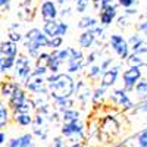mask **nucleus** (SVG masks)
I'll return each mask as SVG.
<instances>
[{
	"mask_svg": "<svg viewBox=\"0 0 147 147\" xmlns=\"http://www.w3.org/2000/svg\"><path fill=\"white\" fill-rule=\"evenodd\" d=\"M75 97H77V102L81 106H85L88 103V100H91L93 90L90 88V85L84 80H78L75 82Z\"/></svg>",
	"mask_w": 147,
	"mask_h": 147,
	"instance_id": "9b49d317",
	"label": "nucleus"
},
{
	"mask_svg": "<svg viewBox=\"0 0 147 147\" xmlns=\"http://www.w3.org/2000/svg\"><path fill=\"white\" fill-rule=\"evenodd\" d=\"M32 63H31V57L27 53H19L16 56L15 60V77L21 81V82H25L27 78L32 74Z\"/></svg>",
	"mask_w": 147,
	"mask_h": 147,
	"instance_id": "39448f33",
	"label": "nucleus"
},
{
	"mask_svg": "<svg viewBox=\"0 0 147 147\" xmlns=\"http://www.w3.org/2000/svg\"><path fill=\"white\" fill-rule=\"evenodd\" d=\"M103 72H105V71L100 68V65L94 63V65L88 66V71L85 72V78L90 80V81H94V82H96V81H100Z\"/></svg>",
	"mask_w": 147,
	"mask_h": 147,
	"instance_id": "393cba45",
	"label": "nucleus"
},
{
	"mask_svg": "<svg viewBox=\"0 0 147 147\" xmlns=\"http://www.w3.org/2000/svg\"><path fill=\"white\" fill-rule=\"evenodd\" d=\"M60 118H62L63 122H75V121L81 119V113H80L78 109L69 107V109L63 110V112H60Z\"/></svg>",
	"mask_w": 147,
	"mask_h": 147,
	"instance_id": "b1692460",
	"label": "nucleus"
},
{
	"mask_svg": "<svg viewBox=\"0 0 147 147\" xmlns=\"http://www.w3.org/2000/svg\"><path fill=\"white\" fill-rule=\"evenodd\" d=\"M65 137L63 136H59L53 138V147H65Z\"/></svg>",
	"mask_w": 147,
	"mask_h": 147,
	"instance_id": "3c124183",
	"label": "nucleus"
},
{
	"mask_svg": "<svg viewBox=\"0 0 147 147\" xmlns=\"http://www.w3.org/2000/svg\"><path fill=\"white\" fill-rule=\"evenodd\" d=\"M38 13L43 21H52L57 19L59 16V9L56 0H43L38 6Z\"/></svg>",
	"mask_w": 147,
	"mask_h": 147,
	"instance_id": "9d476101",
	"label": "nucleus"
},
{
	"mask_svg": "<svg viewBox=\"0 0 147 147\" xmlns=\"http://www.w3.org/2000/svg\"><path fill=\"white\" fill-rule=\"evenodd\" d=\"M24 40H28V41H32L35 43L37 46H38L41 50H44V49H49V43H50V38L46 35V32L41 30V28H30L25 35H24Z\"/></svg>",
	"mask_w": 147,
	"mask_h": 147,
	"instance_id": "6e6552de",
	"label": "nucleus"
},
{
	"mask_svg": "<svg viewBox=\"0 0 147 147\" xmlns=\"http://www.w3.org/2000/svg\"><path fill=\"white\" fill-rule=\"evenodd\" d=\"M46 118L47 116H44V115H41V113H35V116H34V127H37V128H41L44 124H46Z\"/></svg>",
	"mask_w": 147,
	"mask_h": 147,
	"instance_id": "37998d69",
	"label": "nucleus"
},
{
	"mask_svg": "<svg viewBox=\"0 0 147 147\" xmlns=\"http://www.w3.org/2000/svg\"><path fill=\"white\" fill-rule=\"evenodd\" d=\"M27 99H30L27 90L24 87H21V85H18V87L15 88V91L12 93V96L7 99V106H9L10 110H15L18 106H21Z\"/></svg>",
	"mask_w": 147,
	"mask_h": 147,
	"instance_id": "4468645a",
	"label": "nucleus"
},
{
	"mask_svg": "<svg viewBox=\"0 0 147 147\" xmlns=\"http://www.w3.org/2000/svg\"><path fill=\"white\" fill-rule=\"evenodd\" d=\"M18 85H19V82H16L15 80H12V78L3 80L2 82H0V94H2V97L3 99H9Z\"/></svg>",
	"mask_w": 147,
	"mask_h": 147,
	"instance_id": "aec40b11",
	"label": "nucleus"
},
{
	"mask_svg": "<svg viewBox=\"0 0 147 147\" xmlns=\"http://www.w3.org/2000/svg\"><path fill=\"white\" fill-rule=\"evenodd\" d=\"M90 3H91V0H74V7H75V12H77V13L84 15L85 12H87Z\"/></svg>",
	"mask_w": 147,
	"mask_h": 147,
	"instance_id": "72a5a7b5",
	"label": "nucleus"
},
{
	"mask_svg": "<svg viewBox=\"0 0 147 147\" xmlns=\"http://www.w3.org/2000/svg\"><path fill=\"white\" fill-rule=\"evenodd\" d=\"M109 102L115 105L116 107H119L124 112H131L136 107V103L132 102V99L129 97V93L122 87V88H115L109 96Z\"/></svg>",
	"mask_w": 147,
	"mask_h": 147,
	"instance_id": "20e7f679",
	"label": "nucleus"
},
{
	"mask_svg": "<svg viewBox=\"0 0 147 147\" xmlns=\"http://www.w3.org/2000/svg\"><path fill=\"white\" fill-rule=\"evenodd\" d=\"M113 147H128V140H124V141H118L113 144Z\"/></svg>",
	"mask_w": 147,
	"mask_h": 147,
	"instance_id": "6e6d98bb",
	"label": "nucleus"
},
{
	"mask_svg": "<svg viewBox=\"0 0 147 147\" xmlns=\"http://www.w3.org/2000/svg\"><path fill=\"white\" fill-rule=\"evenodd\" d=\"M55 103V109L59 110V112H63V110L69 109V107H74L75 105V99L74 97H68V99H57V100H53Z\"/></svg>",
	"mask_w": 147,
	"mask_h": 147,
	"instance_id": "cd10ccee",
	"label": "nucleus"
},
{
	"mask_svg": "<svg viewBox=\"0 0 147 147\" xmlns=\"http://www.w3.org/2000/svg\"><path fill=\"white\" fill-rule=\"evenodd\" d=\"M106 94H107V88H105V87H102V85H97V87L93 90V97H91V102L96 105V103H99V102H102L105 97H106Z\"/></svg>",
	"mask_w": 147,
	"mask_h": 147,
	"instance_id": "2f4dec72",
	"label": "nucleus"
},
{
	"mask_svg": "<svg viewBox=\"0 0 147 147\" xmlns=\"http://www.w3.org/2000/svg\"><path fill=\"white\" fill-rule=\"evenodd\" d=\"M137 32H140L143 35H147V19L137 24Z\"/></svg>",
	"mask_w": 147,
	"mask_h": 147,
	"instance_id": "09e8293b",
	"label": "nucleus"
},
{
	"mask_svg": "<svg viewBox=\"0 0 147 147\" xmlns=\"http://www.w3.org/2000/svg\"><path fill=\"white\" fill-rule=\"evenodd\" d=\"M96 41H97V38H96V34L93 32V30L82 31L78 37V46L82 50H90V49H93Z\"/></svg>",
	"mask_w": 147,
	"mask_h": 147,
	"instance_id": "f3484780",
	"label": "nucleus"
},
{
	"mask_svg": "<svg viewBox=\"0 0 147 147\" xmlns=\"http://www.w3.org/2000/svg\"><path fill=\"white\" fill-rule=\"evenodd\" d=\"M68 30H69V24H66L65 21H59V35L65 37L68 34Z\"/></svg>",
	"mask_w": 147,
	"mask_h": 147,
	"instance_id": "49530a36",
	"label": "nucleus"
},
{
	"mask_svg": "<svg viewBox=\"0 0 147 147\" xmlns=\"http://www.w3.org/2000/svg\"><path fill=\"white\" fill-rule=\"evenodd\" d=\"M144 18H146V19H147V12H146V15H144Z\"/></svg>",
	"mask_w": 147,
	"mask_h": 147,
	"instance_id": "680f3d73",
	"label": "nucleus"
},
{
	"mask_svg": "<svg viewBox=\"0 0 147 147\" xmlns=\"http://www.w3.org/2000/svg\"><path fill=\"white\" fill-rule=\"evenodd\" d=\"M60 134L71 143L82 141L85 138V127L81 122V119L75 122H63L62 128H60Z\"/></svg>",
	"mask_w": 147,
	"mask_h": 147,
	"instance_id": "7ed1b4c3",
	"label": "nucleus"
},
{
	"mask_svg": "<svg viewBox=\"0 0 147 147\" xmlns=\"http://www.w3.org/2000/svg\"><path fill=\"white\" fill-rule=\"evenodd\" d=\"M7 40H10V41H13V43H19L21 40H24V35L18 31V30H13V28H10L9 30V32H7Z\"/></svg>",
	"mask_w": 147,
	"mask_h": 147,
	"instance_id": "4c0bfd02",
	"label": "nucleus"
},
{
	"mask_svg": "<svg viewBox=\"0 0 147 147\" xmlns=\"http://www.w3.org/2000/svg\"><path fill=\"white\" fill-rule=\"evenodd\" d=\"M115 0H91V3H93V7L96 10H100V9H105L110 5H115L113 3Z\"/></svg>",
	"mask_w": 147,
	"mask_h": 147,
	"instance_id": "e433bc0d",
	"label": "nucleus"
},
{
	"mask_svg": "<svg viewBox=\"0 0 147 147\" xmlns=\"http://www.w3.org/2000/svg\"><path fill=\"white\" fill-rule=\"evenodd\" d=\"M68 2H69V0H56V3H57V5H60V6L68 5Z\"/></svg>",
	"mask_w": 147,
	"mask_h": 147,
	"instance_id": "bf43d9fd",
	"label": "nucleus"
},
{
	"mask_svg": "<svg viewBox=\"0 0 147 147\" xmlns=\"http://www.w3.org/2000/svg\"><path fill=\"white\" fill-rule=\"evenodd\" d=\"M10 122V109L3 102H0V131L7 127Z\"/></svg>",
	"mask_w": 147,
	"mask_h": 147,
	"instance_id": "a878e982",
	"label": "nucleus"
},
{
	"mask_svg": "<svg viewBox=\"0 0 147 147\" xmlns=\"http://www.w3.org/2000/svg\"><path fill=\"white\" fill-rule=\"evenodd\" d=\"M63 46V37H53L50 38V43H49V49L50 50H57V49H62Z\"/></svg>",
	"mask_w": 147,
	"mask_h": 147,
	"instance_id": "58836bf2",
	"label": "nucleus"
},
{
	"mask_svg": "<svg viewBox=\"0 0 147 147\" xmlns=\"http://www.w3.org/2000/svg\"><path fill=\"white\" fill-rule=\"evenodd\" d=\"M6 143V132L5 131H0V146Z\"/></svg>",
	"mask_w": 147,
	"mask_h": 147,
	"instance_id": "4d7b16f0",
	"label": "nucleus"
},
{
	"mask_svg": "<svg viewBox=\"0 0 147 147\" xmlns=\"http://www.w3.org/2000/svg\"><path fill=\"white\" fill-rule=\"evenodd\" d=\"M136 143L137 147H147V128H144L136 136Z\"/></svg>",
	"mask_w": 147,
	"mask_h": 147,
	"instance_id": "c9c22d12",
	"label": "nucleus"
},
{
	"mask_svg": "<svg viewBox=\"0 0 147 147\" xmlns=\"http://www.w3.org/2000/svg\"><path fill=\"white\" fill-rule=\"evenodd\" d=\"M128 44L131 47V52H137V50H140V49H143L147 44V38H146V35H143L140 32H134V34L129 35Z\"/></svg>",
	"mask_w": 147,
	"mask_h": 147,
	"instance_id": "6ab92c4d",
	"label": "nucleus"
},
{
	"mask_svg": "<svg viewBox=\"0 0 147 147\" xmlns=\"http://www.w3.org/2000/svg\"><path fill=\"white\" fill-rule=\"evenodd\" d=\"M137 0H116V5L124 7V9H128V7H132L134 5H136Z\"/></svg>",
	"mask_w": 147,
	"mask_h": 147,
	"instance_id": "de8ad7c7",
	"label": "nucleus"
},
{
	"mask_svg": "<svg viewBox=\"0 0 147 147\" xmlns=\"http://www.w3.org/2000/svg\"><path fill=\"white\" fill-rule=\"evenodd\" d=\"M134 93H136V96L140 99V102L147 99V78L146 77H143L136 84V87H134Z\"/></svg>",
	"mask_w": 147,
	"mask_h": 147,
	"instance_id": "bb28decb",
	"label": "nucleus"
},
{
	"mask_svg": "<svg viewBox=\"0 0 147 147\" xmlns=\"http://www.w3.org/2000/svg\"><path fill=\"white\" fill-rule=\"evenodd\" d=\"M143 78V71L138 66H128L124 72H122V84H124V88L131 93L134 91L136 84Z\"/></svg>",
	"mask_w": 147,
	"mask_h": 147,
	"instance_id": "0eeeda50",
	"label": "nucleus"
},
{
	"mask_svg": "<svg viewBox=\"0 0 147 147\" xmlns=\"http://www.w3.org/2000/svg\"><path fill=\"white\" fill-rule=\"evenodd\" d=\"M118 18V5H110L105 9L99 10V22L103 27H109L110 24H113V21Z\"/></svg>",
	"mask_w": 147,
	"mask_h": 147,
	"instance_id": "ddd939ff",
	"label": "nucleus"
},
{
	"mask_svg": "<svg viewBox=\"0 0 147 147\" xmlns=\"http://www.w3.org/2000/svg\"><path fill=\"white\" fill-rule=\"evenodd\" d=\"M121 125H119V121L115 116H105L100 122V134H105L107 137H113L119 132Z\"/></svg>",
	"mask_w": 147,
	"mask_h": 147,
	"instance_id": "f8f14e48",
	"label": "nucleus"
},
{
	"mask_svg": "<svg viewBox=\"0 0 147 147\" xmlns=\"http://www.w3.org/2000/svg\"><path fill=\"white\" fill-rule=\"evenodd\" d=\"M131 112L136 115V113H147V99L146 100H141L140 103L136 105V107H134Z\"/></svg>",
	"mask_w": 147,
	"mask_h": 147,
	"instance_id": "a19ab883",
	"label": "nucleus"
},
{
	"mask_svg": "<svg viewBox=\"0 0 147 147\" xmlns=\"http://www.w3.org/2000/svg\"><path fill=\"white\" fill-rule=\"evenodd\" d=\"M77 62V60H85V56L82 53V49H77V47H69V59L68 62Z\"/></svg>",
	"mask_w": 147,
	"mask_h": 147,
	"instance_id": "473e14b6",
	"label": "nucleus"
},
{
	"mask_svg": "<svg viewBox=\"0 0 147 147\" xmlns=\"http://www.w3.org/2000/svg\"><path fill=\"white\" fill-rule=\"evenodd\" d=\"M24 87H25L27 91L32 93L34 96H46V94H49L47 77L31 74V75L27 78V81L24 82Z\"/></svg>",
	"mask_w": 147,
	"mask_h": 147,
	"instance_id": "423d86ee",
	"label": "nucleus"
},
{
	"mask_svg": "<svg viewBox=\"0 0 147 147\" xmlns=\"http://www.w3.org/2000/svg\"><path fill=\"white\" fill-rule=\"evenodd\" d=\"M116 21H118V27L119 28H127L128 27V16L125 13L122 15V16H118Z\"/></svg>",
	"mask_w": 147,
	"mask_h": 147,
	"instance_id": "8fccbe9b",
	"label": "nucleus"
},
{
	"mask_svg": "<svg viewBox=\"0 0 147 147\" xmlns=\"http://www.w3.org/2000/svg\"><path fill=\"white\" fill-rule=\"evenodd\" d=\"M12 119L19 127H30L34 124V116L31 113H13Z\"/></svg>",
	"mask_w": 147,
	"mask_h": 147,
	"instance_id": "5701e85b",
	"label": "nucleus"
},
{
	"mask_svg": "<svg viewBox=\"0 0 147 147\" xmlns=\"http://www.w3.org/2000/svg\"><path fill=\"white\" fill-rule=\"evenodd\" d=\"M41 30L46 32V35L49 38H53V37L59 35V21L57 19H52V21H44ZM60 37V35H59Z\"/></svg>",
	"mask_w": 147,
	"mask_h": 147,
	"instance_id": "4be33fe9",
	"label": "nucleus"
},
{
	"mask_svg": "<svg viewBox=\"0 0 147 147\" xmlns=\"http://www.w3.org/2000/svg\"><path fill=\"white\" fill-rule=\"evenodd\" d=\"M52 56L59 60L62 65H65L69 59V47H65V49H57V50H52Z\"/></svg>",
	"mask_w": 147,
	"mask_h": 147,
	"instance_id": "7c9ffc66",
	"label": "nucleus"
},
{
	"mask_svg": "<svg viewBox=\"0 0 147 147\" xmlns=\"http://www.w3.org/2000/svg\"><path fill=\"white\" fill-rule=\"evenodd\" d=\"M99 19L91 16V15H82L78 21V28L82 31H87V30H94L97 25H99Z\"/></svg>",
	"mask_w": 147,
	"mask_h": 147,
	"instance_id": "412c9836",
	"label": "nucleus"
},
{
	"mask_svg": "<svg viewBox=\"0 0 147 147\" xmlns=\"http://www.w3.org/2000/svg\"><path fill=\"white\" fill-rule=\"evenodd\" d=\"M0 53H2L3 57H16L19 55V50H18V44L10 41V40H6V41H2L0 43Z\"/></svg>",
	"mask_w": 147,
	"mask_h": 147,
	"instance_id": "a211bd4d",
	"label": "nucleus"
},
{
	"mask_svg": "<svg viewBox=\"0 0 147 147\" xmlns=\"http://www.w3.org/2000/svg\"><path fill=\"white\" fill-rule=\"evenodd\" d=\"M85 68V60H77V62H66V72L74 75V74H81Z\"/></svg>",
	"mask_w": 147,
	"mask_h": 147,
	"instance_id": "c85d7f7f",
	"label": "nucleus"
},
{
	"mask_svg": "<svg viewBox=\"0 0 147 147\" xmlns=\"http://www.w3.org/2000/svg\"><path fill=\"white\" fill-rule=\"evenodd\" d=\"M102 56V50L100 49H96V50H91L87 56H85V66H91L96 63V60Z\"/></svg>",
	"mask_w": 147,
	"mask_h": 147,
	"instance_id": "f704fd0d",
	"label": "nucleus"
},
{
	"mask_svg": "<svg viewBox=\"0 0 147 147\" xmlns=\"http://www.w3.org/2000/svg\"><path fill=\"white\" fill-rule=\"evenodd\" d=\"M50 53H52V52H50ZM62 66H63V65L52 56V57H50V63H49V74H57Z\"/></svg>",
	"mask_w": 147,
	"mask_h": 147,
	"instance_id": "ea45409f",
	"label": "nucleus"
},
{
	"mask_svg": "<svg viewBox=\"0 0 147 147\" xmlns=\"http://www.w3.org/2000/svg\"><path fill=\"white\" fill-rule=\"evenodd\" d=\"M71 147H84V144L81 141H75V143H71Z\"/></svg>",
	"mask_w": 147,
	"mask_h": 147,
	"instance_id": "13d9d810",
	"label": "nucleus"
},
{
	"mask_svg": "<svg viewBox=\"0 0 147 147\" xmlns=\"http://www.w3.org/2000/svg\"><path fill=\"white\" fill-rule=\"evenodd\" d=\"M34 0H22V5H31Z\"/></svg>",
	"mask_w": 147,
	"mask_h": 147,
	"instance_id": "052dcab7",
	"label": "nucleus"
},
{
	"mask_svg": "<svg viewBox=\"0 0 147 147\" xmlns=\"http://www.w3.org/2000/svg\"><path fill=\"white\" fill-rule=\"evenodd\" d=\"M115 65V59L112 57V56H107V57H105L102 62H100V68L103 69V71H107V69H110Z\"/></svg>",
	"mask_w": 147,
	"mask_h": 147,
	"instance_id": "79ce46f5",
	"label": "nucleus"
},
{
	"mask_svg": "<svg viewBox=\"0 0 147 147\" xmlns=\"http://www.w3.org/2000/svg\"><path fill=\"white\" fill-rule=\"evenodd\" d=\"M10 2H12V0H0V9H5V7L7 9Z\"/></svg>",
	"mask_w": 147,
	"mask_h": 147,
	"instance_id": "5fc2aeb1",
	"label": "nucleus"
},
{
	"mask_svg": "<svg viewBox=\"0 0 147 147\" xmlns=\"http://www.w3.org/2000/svg\"><path fill=\"white\" fill-rule=\"evenodd\" d=\"M75 80L68 72H57L47 75L49 96L52 100L68 99L75 96Z\"/></svg>",
	"mask_w": 147,
	"mask_h": 147,
	"instance_id": "f257e3e1",
	"label": "nucleus"
},
{
	"mask_svg": "<svg viewBox=\"0 0 147 147\" xmlns=\"http://www.w3.org/2000/svg\"><path fill=\"white\" fill-rule=\"evenodd\" d=\"M109 47L112 49L113 53L122 60V62H125V60L129 57V55H131V47L128 44V40L119 32L110 34V37H109Z\"/></svg>",
	"mask_w": 147,
	"mask_h": 147,
	"instance_id": "f03ea898",
	"label": "nucleus"
},
{
	"mask_svg": "<svg viewBox=\"0 0 147 147\" xmlns=\"http://www.w3.org/2000/svg\"><path fill=\"white\" fill-rule=\"evenodd\" d=\"M7 147H35L34 134L24 132L19 137H13L7 141Z\"/></svg>",
	"mask_w": 147,
	"mask_h": 147,
	"instance_id": "dca6fc26",
	"label": "nucleus"
},
{
	"mask_svg": "<svg viewBox=\"0 0 147 147\" xmlns=\"http://www.w3.org/2000/svg\"><path fill=\"white\" fill-rule=\"evenodd\" d=\"M71 12H72V7L71 6H63L62 7V10H59V16H62V18H65V16H69L71 15Z\"/></svg>",
	"mask_w": 147,
	"mask_h": 147,
	"instance_id": "603ef678",
	"label": "nucleus"
},
{
	"mask_svg": "<svg viewBox=\"0 0 147 147\" xmlns=\"http://www.w3.org/2000/svg\"><path fill=\"white\" fill-rule=\"evenodd\" d=\"M137 7L134 9V7H128V9H125V15L127 16H132V15H137Z\"/></svg>",
	"mask_w": 147,
	"mask_h": 147,
	"instance_id": "864d4df0",
	"label": "nucleus"
},
{
	"mask_svg": "<svg viewBox=\"0 0 147 147\" xmlns=\"http://www.w3.org/2000/svg\"><path fill=\"white\" fill-rule=\"evenodd\" d=\"M34 136H37V137H38L41 141H46L47 140V129H44V128H34Z\"/></svg>",
	"mask_w": 147,
	"mask_h": 147,
	"instance_id": "c03bdc74",
	"label": "nucleus"
},
{
	"mask_svg": "<svg viewBox=\"0 0 147 147\" xmlns=\"http://www.w3.org/2000/svg\"><path fill=\"white\" fill-rule=\"evenodd\" d=\"M50 57H52V53H50V52H44V50H43V52L38 55V57L35 59L34 66H35V68H46V69H49Z\"/></svg>",
	"mask_w": 147,
	"mask_h": 147,
	"instance_id": "c756f323",
	"label": "nucleus"
},
{
	"mask_svg": "<svg viewBox=\"0 0 147 147\" xmlns=\"http://www.w3.org/2000/svg\"><path fill=\"white\" fill-rule=\"evenodd\" d=\"M122 60L119 63H116V65H113L110 69H107V71H105L103 72V75H102V78H100V85L102 87H105V88H112L113 85L118 82V78H119V75H121V69H122Z\"/></svg>",
	"mask_w": 147,
	"mask_h": 147,
	"instance_id": "1a4fd4ad",
	"label": "nucleus"
},
{
	"mask_svg": "<svg viewBox=\"0 0 147 147\" xmlns=\"http://www.w3.org/2000/svg\"><path fill=\"white\" fill-rule=\"evenodd\" d=\"M127 63L128 66H147V44L137 52H131L129 57L127 59Z\"/></svg>",
	"mask_w": 147,
	"mask_h": 147,
	"instance_id": "2eb2a0df",
	"label": "nucleus"
},
{
	"mask_svg": "<svg viewBox=\"0 0 147 147\" xmlns=\"http://www.w3.org/2000/svg\"><path fill=\"white\" fill-rule=\"evenodd\" d=\"M105 30H106V27L100 25V24L93 30V32L96 34V38H97V40H103V38H105Z\"/></svg>",
	"mask_w": 147,
	"mask_h": 147,
	"instance_id": "a18cd8bd",
	"label": "nucleus"
}]
</instances>
